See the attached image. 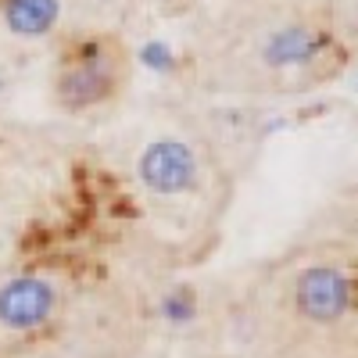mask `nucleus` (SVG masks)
Here are the masks:
<instances>
[{"label": "nucleus", "mask_w": 358, "mask_h": 358, "mask_svg": "<svg viewBox=\"0 0 358 358\" xmlns=\"http://www.w3.org/2000/svg\"><path fill=\"white\" fill-rule=\"evenodd\" d=\"M136 176L155 194H165V197L187 194L197 183V158L183 140L162 136V140L143 147V155L136 162Z\"/></svg>", "instance_id": "f257e3e1"}, {"label": "nucleus", "mask_w": 358, "mask_h": 358, "mask_svg": "<svg viewBox=\"0 0 358 358\" xmlns=\"http://www.w3.org/2000/svg\"><path fill=\"white\" fill-rule=\"evenodd\" d=\"M111 90H115V69L101 43H86L83 54L57 79V97L69 108H90V104L104 101Z\"/></svg>", "instance_id": "f03ea898"}, {"label": "nucleus", "mask_w": 358, "mask_h": 358, "mask_svg": "<svg viewBox=\"0 0 358 358\" xmlns=\"http://www.w3.org/2000/svg\"><path fill=\"white\" fill-rule=\"evenodd\" d=\"M297 308L312 322H337L351 308V280L330 265H312L297 280Z\"/></svg>", "instance_id": "7ed1b4c3"}, {"label": "nucleus", "mask_w": 358, "mask_h": 358, "mask_svg": "<svg viewBox=\"0 0 358 358\" xmlns=\"http://www.w3.org/2000/svg\"><path fill=\"white\" fill-rule=\"evenodd\" d=\"M57 294L40 276H18L0 287V322L8 330H36L50 319Z\"/></svg>", "instance_id": "20e7f679"}, {"label": "nucleus", "mask_w": 358, "mask_h": 358, "mask_svg": "<svg viewBox=\"0 0 358 358\" xmlns=\"http://www.w3.org/2000/svg\"><path fill=\"white\" fill-rule=\"evenodd\" d=\"M322 47H326L322 33H315L308 25H287V29H276V33L265 40L262 57H265V65H273V69H297V65L315 62Z\"/></svg>", "instance_id": "39448f33"}, {"label": "nucleus", "mask_w": 358, "mask_h": 358, "mask_svg": "<svg viewBox=\"0 0 358 358\" xmlns=\"http://www.w3.org/2000/svg\"><path fill=\"white\" fill-rule=\"evenodd\" d=\"M57 15L62 0H4V22L15 36H47Z\"/></svg>", "instance_id": "423d86ee"}, {"label": "nucleus", "mask_w": 358, "mask_h": 358, "mask_svg": "<svg viewBox=\"0 0 358 358\" xmlns=\"http://www.w3.org/2000/svg\"><path fill=\"white\" fill-rule=\"evenodd\" d=\"M158 312H162V319H169V322H190V319L197 315V297H194V290H187V287H176L172 294L162 297Z\"/></svg>", "instance_id": "0eeeda50"}, {"label": "nucleus", "mask_w": 358, "mask_h": 358, "mask_svg": "<svg viewBox=\"0 0 358 358\" xmlns=\"http://www.w3.org/2000/svg\"><path fill=\"white\" fill-rule=\"evenodd\" d=\"M140 62H143L147 69H155V72H172V69H176L172 47H169V43H162V40L143 43V47H140Z\"/></svg>", "instance_id": "6e6552de"}, {"label": "nucleus", "mask_w": 358, "mask_h": 358, "mask_svg": "<svg viewBox=\"0 0 358 358\" xmlns=\"http://www.w3.org/2000/svg\"><path fill=\"white\" fill-rule=\"evenodd\" d=\"M0 86H4V76H0Z\"/></svg>", "instance_id": "1a4fd4ad"}]
</instances>
